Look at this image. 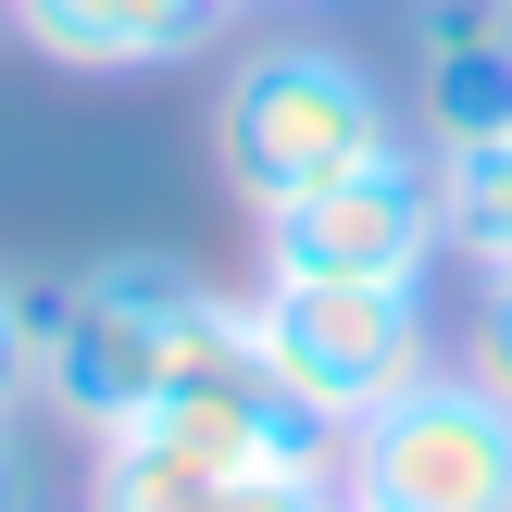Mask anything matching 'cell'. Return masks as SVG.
Listing matches in <instances>:
<instances>
[{"mask_svg": "<svg viewBox=\"0 0 512 512\" xmlns=\"http://www.w3.org/2000/svg\"><path fill=\"white\" fill-rule=\"evenodd\" d=\"M25 325H38V400L88 438H113V425L163 413V388L238 325V300L200 288L175 250H113L88 275L25 288Z\"/></svg>", "mask_w": 512, "mask_h": 512, "instance_id": "6da1fadb", "label": "cell"}, {"mask_svg": "<svg viewBox=\"0 0 512 512\" xmlns=\"http://www.w3.org/2000/svg\"><path fill=\"white\" fill-rule=\"evenodd\" d=\"M438 213H450V250L475 275H512V138L438 150Z\"/></svg>", "mask_w": 512, "mask_h": 512, "instance_id": "ba28073f", "label": "cell"}, {"mask_svg": "<svg viewBox=\"0 0 512 512\" xmlns=\"http://www.w3.org/2000/svg\"><path fill=\"white\" fill-rule=\"evenodd\" d=\"M250 338L263 363L313 400L325 425L388 413L413 375H438V325H425V288H350V275H263L250 288Z\"/></svg>", "mask_w": 512, "mask_h": 512, "instance_id": "277c9868", "label": "cell"}, {"mask_svg": "<svg viewBox=\"0 0 512 512\" xmlns=\"http://www.w3.org/2000/svg\"><path fill=\"white\" fill-rule=\"evenodd\" d=\"M350 512H512V400L475 363H438L338 438Z\"/></svg>", "mask_w": 512, "mask_h": 512, "instance_id": "3957f363", "label": "cell"}, {"mask_svg": "<svg viewBox=\"0 0 512 512\" xmlns=\"http://www.w3.org/2000/svg\"><path fill=\"white\" fill-rule=\"evenodd\" d=\"M38 413V325H25V288L0 275V438Z\"/></svg>", "mask_w": 512, "mask_h": 512, "instance_id": "9c48e42d", "label": "cell"}, {"mask_svg": "<svg viewBox=\"0 0 512 512\" xmlns=\"http://www.w3.org/2000/svg\"><path fill=\"white\" fill-rule=\"evenodd\" d=\"M263 13H300V0H263Z\"/></svg>", "mask_w": 512, "mask_h": 512, "instance_id": "7c38bea8", "label": "cell"}, {"mask_svg": "<svg viewBox=\"0 0 512 512\" xmlns=\"http://www.w3.org/2000/svg\"><path fill=\"white\" fill-rule=\"evenodd\" d=\"M0 512H38V500H25V463H13V438H0Z\"/></svg>", "mask_w": 512, "mask_h": 512, "instance_id": "8fae6325", "label": "cell"}, {"mask_svg": "<svg viewBox=\"0 0 512 512\" xmlns=\"http://www.w3.org/2000/svg\"><path fill=\"white\" fill-rule=\"evenodd\" d=\"M375 150H400V113H388V88H375L350 50H325V38L250 50V63L225 75V100H213V163H225V188H238V213H275V200L325 188V175L375 163Z\"/></svg>", "mask_w": 512, "mask_h": 512, "instance_id": "7a4b0ae2", "label": "cell"}, {"mask_svg": "<svg viewBox=\"0 0 512 512\" xmlns=\"http://www.w3.org/2000/svg\"><path fill=\"white\" fill-rule=\"evenodd\" d=\"M88 512H350L338 463H225V450H175L150 425L100 438Z\"/></svg>", "mask_w": 512, "mask_h": 512, "instance_id": "8992f818", "label": "cell"}, {"mask_svg": "<svg viewBox=\"0 0 512 512\" xmlns=\"http://www.w3.org/2000/svg\"><path fill=\"white\" fill-rule=\"evenodd\" d=\"M463 363L512 400V275H488V300H475V350H463Z\"/></svg>", "mask_w": 512, "mask_h": 512, "instance_id": "30bf717a", "label": "cell"}, {"mask_svg": "<svg viewBox=\"0 0 512 512\" xmlns=\"http://www.w3.org/2000/svg\"><path fill=\"white\" fill-rule=\"evenodd\" d=\"M263 225V275H350V288H425L450 250V213H438V150H375V163L325 175V188L275 200Z\"/></svg>", "mask_w": 512, "mask_h": 512, "instance_id": "5b68a950", "label": "cell"}, {"mask_svg": "<svg viewBox=\"0 0 512 512\" xmlns=\"http://www.w3.org/2000/svg\"><path fill=\"white\" fill-rule=\"evenodd\" d=\"M225 13H238V0H0V25H13L38 63H63V75H150V63H188Z\"/></svg>", "mask_w": 512, "mask_h": 512, "instance_id": "52a82bcc", "label": "cell"}]
</instances>
